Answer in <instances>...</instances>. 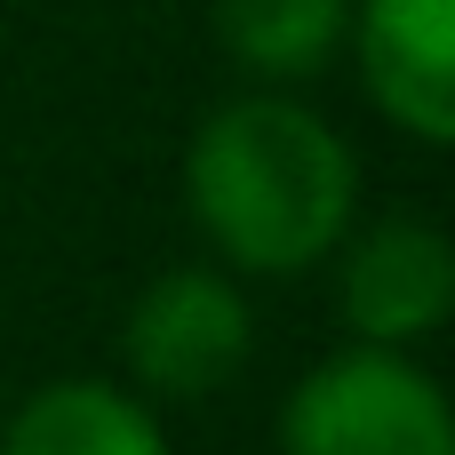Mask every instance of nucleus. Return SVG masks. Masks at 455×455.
<instances>
[{"instance_id":"nucleus-1","label":"nucleus","mask_w":455,"mask_h":455,"mask_svg":"<svg viewBox=\"0 0 455 455\" xmlns=\"http://www.w3.org/2000/svg\"><path fill=\"white\" fill-rule=\"evenodd\" d=\"M184 208L232 272H312L360 208V160L328 112L280 88L216 104L184 144Z\"/></svg>"},{"instance_id":"nucleus-2","label":"nucleus","mask_w":455,"mask_h":455,"mask_svg":"<svg viewBox=\"0 0 455 455\" xmlns=\"http://www.w3.org/2000/svg\"><path fill=\"white\" fill-rule=\"evenodd\" d=\"M280 455H455L448 392L408 352L352 344L288 392Z\"/></svg>"},{"instance_id":"nucleus-3","label":"nucleus","mask_w":455,"mask_h":455,"mask_svg":"<svg viewBox=\"0 0 455 455\" xmlns=\"http://www.w3.org/2000/svg\"><path fill=\"white\" fill-rule=\"evenodd\" d=\"M248 352H256V312L232 272L176 264L120 320V360L152 400H216L248 368Z\"/></svg>"},{"instance_id":"nucleus-4","label":"nucleus","mask_w":455,"mask_h":455,"mask_svg":"<svg viewBox=\"0 0 455 455\" xmlns=\"http://www.w3.org/2000/svg\"><path fill=\"white\" fill-rule=\"evenodd\" d=\"M344 248V240H336ZM344 328L360 344H424L440 336L455 312V248L440 224L424 216H376L352 248H344V280H336Z\"/></svg>"},{"instance_id":"nucleus-5","label":"nucleus","mask_w":455,"mask_h":455,"mask_svg":"<svg viewBox=\"0 0 455 455\" xmlns=\"http://www.w3.org/2000/svg\"><path fill=\"white\" fill-rule=\"evenodd\" d=\"M344 40L360 48L368 104L400 136L455 144V0H360Z\"/></svg>"},{"instance_id":"nucleus-6","label":"nucleus","mask_w":455,"mask_h":455,"mask_svg":"<svg viewBox=\"0 0 455 455\" xmlns=\"http://www.w3.org/2000/svg\"><path fill=\"white\" fill-rule=\"evenodd\" d=\"M0 455H168V432L136 392L104 376H56L32 400H16Z\"/></svg>"},{"instance_id":"nucleus-7","label":"nucleus","mask_w":455,"mask_h":455,"mask_svg":"<svg viewBox=\"0 0 455 455\" xmlns=\"http://www.w3.org/2000/svg\"><path fill=\"white\" fill-rule=\"evenodd\" d=\"M352 0H216V40L256 80H312L344 48Z\"/></svg>"}]
</instances>
